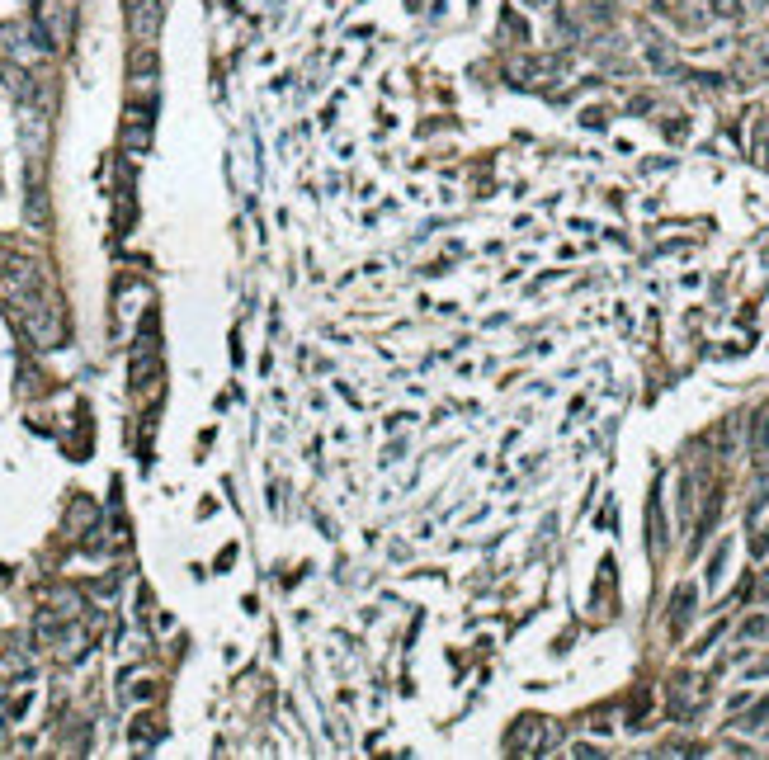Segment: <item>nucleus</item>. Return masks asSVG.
I'll return each instance as SVG.
<instances>
[{
	"label": "nucleus",
	"instance_id": "obj_8",
	"mask_svg": "<svg viewBox=\"0 0 769 760\" xmlns=\"http://www.w3.org/2000/svg\"><path fill=\"white\" fill-rule=\"evenodd\" d=\"M646 515H652V553L666 548V515H661V491H652V505H646Z\"/></svg>",
	"mask_w": 769,
	"mask_h": 760
},
{
	"label": "nucleus",
	"instance_id": "obj_10",
	"mask_svg": "<svg viewBox=\"0 0 769 760\" xmlns=\"http://www.w3.org/2000/svg\"><path fill=\"white\" fill-rule=\"evenodd\" d=\"M741 727H746V732H765V727H769V699H760V709L750 713V718H741Z\"/></svg>",
	"mask_w": 769,
	"mask_h": 760
},
{
	"label": "nucleus",
	"instance_id": "obj_9",
	"mask_svg": "<svg viewBox=\"0 0 769 760\" xmlns=\"http://www.w3.org/2000/svg\"><path fill=\"white\" fill-rule=\"evenodd\" d=\"M727 553H732V543H717V553H713V562H708V586H717V576H722V567H727Z\"/></svg>",
	"mask_w": 769,
	"mask_h": 760
},
{
	"label": "nucleus",
	"instance_id": "obj_11",
	"mask_svg": "<svg viewBox=\"0 0 769 760\" xmlns=\"http://www.w3.org/2000/svg\"><path fill=\"white\" fill-rule=\"evenodd\" d=\"M661 132H666L670 142H685V138H689V118H666V123H661Z\"/></svg>",
	"mask_w": 769,
	"mask_h": 760
},
{
	"label": "nucleus",
	"instance_id": "obj_2",
	"mask_svg": "<svg viewBox=\"0 0 769 760\" xmlns=\"http://www.w3.org/2000/svg\"><path fill=\"white\" fill-rule=\"evenodd\" d=\"M123 14H128V34L132 43H142V48H152L156 34H161V0H123Z\"/></svg>",
	"mask_w": 769,
	"mask_h": 760
},
{
	"label": "nucleus",
	"instance_id": "obj_15",
	"mask_svg": "<svg viewBox=\"0 0 769 760\" xmlns=\"http://www.w3.org/2000/svg\"><path fill=\"white\" fill-rule=\"evenodd\" d=\"M689 511H694V477L680 482V515H689Z\"/></svg>",
	"mask_w": 769,
	"mask_h": 760
},
{
	"label": "nucleus",
	"instance_id": "obj_16",
	"mask_svg": "<svg viewBox=\"0 0 769 760\" xmlns=\"http://www.w3.org/2000/svg\"><path fill=\"white\" fill-rule=\"evenodd\" d=\"M750 553H756V558H765V553H769V529H760L756 539H750Z\"/></svg>",
	"mask_w": 769,
	"mask_h": 760
},
{
	"label": "nucleus",
	"instance_id": "obj_19",
	"mask_svg": "<svg viewBox=\"0 0 769 760\" xmlns=\"http://www.w3.org/2000/svg\"><path fill=\"white\" fill-rule=\"evenodd\" d=\"M524 5H534V10H543V5H548V0H524Z\"/></svg>",
	"mask_w": 769,
	"mask_h": 760
},
{
	"label": "nucleus",
	"instance_id": "obj_1",
	"mask_svg": "<svg viewBox=\"0 0 769 760\" xmlns=\"http://www.w3.org/2000/svg\"><path fill=\"white\" fill-rule=\"evenodd\" d=\"M20 317H24V331H28V340H34L38 350H52V345H62V340H67L62 303H43V307H28V312H20Z\"/></svg>",
	"mask_w": 769,
	"mask_h": 760
},
{
	"label": "nucleus",
	"instance_id": "obj_12",
	"mask_svg": "<svg viewBox=\"0 0 769 760\" xmlns=\"http://www.w3.org/2000/svg\"><path fill=\"white\" fill-rule=\"evenodd\" d=\"M708 10H713L717 20H736V14H741V0H708Z\"/></svg>",
	"mask_w": 769,
	"mask_h": 760
},
{
	"label": "nucleus",
	"instance_id": "obj_17",
	"mask_svg": "<svg viewBox=\"0 0 769 760\" xmlns=\"http://www.w3.org/2000/svg\"><path fill=\"white\" fill-rule=\"evenodd\" d=\"M591 14H595V20H599V24H609V20H614V10L605 5V0H595V5H591Z\"/></svg>",
	"mask_w": 769,
	"mask_h": 760
},
{
	"label": "nucleus",
	"instance_id": "obj_13",
	"mask_svg": "<svg viewBox=\"0 0 769 760\" xmlns=\"http://www.w3.org/2000/svg\"><path fill=\"white\" fill-rule=\"evenodd\" d=\"M769 633V619L765 614H750L746 623H741V637H765Z\"/></svg>",
	"mask_w": 769,
	"mask_h": 760
},
{
	"label": "nucleus",
	"instance_id": "obj_7",
	"mask_svg": "<svg viewBox=\"0 0 769 760\" xmlns=\"http://www.w3.org/2000/svg\"><path fill=\"white\" fill-rule=\"evenodd\" d=\"M750 449H756V454H769V401L756 411V421H750Z\"/></svg>",
	"mask_w": 769,
	"mask_h": 760
},
{
	"label": "nucleus",
	"instance_id": "obj_5",
	"mask_svg": "<svg viewBox=\"0 0 769 760\" xmlns=\"http://www.w3.org/2000/svg\"><path fill=\"white\" fill-rule=\"evenodd\" d=\"M642 57H646V67H652V71H661V76H666V71H675L670 48L652 34V28H642Z\"/></svg>",
	"mask_w": 769,
	"mask_h": 760
},
{
	"label": "nucleus",
	"instance_id": "obj_3",
	"mask_svg": "<svg viewBox=\"0 0 769 760\" xmlns=\"http://www.w3.org/2000/svg\"><path fill=\"white\" fill-rule=\"evenodd\" d=\"M123 146L132 156H142L147 146H152V114H128V123H123Z\"/></svg>",
	"mask_w": 769,
	"mask_h": 760
},
{
	"label": "nucleus",
	"instance_id": "obj_6",
	"mask_svg": "<svg viewBox=\"0 0 769 760\" xmlns=\"http://www.w3.org/2000/svg\"><path fill=\"white\" fill-rule=\"evenodd\" d=\"M694 605H699V590H694V586H680V590H675V605H670V633H685V629H689Z\"/></svg>",
	"mask_w": 769,
	"mask_h": 760
},
{
	"label": "nucleus",
	"instance_id": "obj_4",
	"mask_svg": "<svg viewBox=\"0 0 769 760\" xmlns=\"http://www.w3.org/2000/svg\"><path fill=\"white\" fill-rule=\"evenodd\" d=\"M152 85H156V52L138 43V48H132V91L147 95Z\"/></svg>",
	"mask_w": 769,
	"mask_h": 760
},
{
	"label": "nucleus",
	"instance_id": "obj_18",
	"mask_svg": "<svg viewBox=\"0 0 769 760\" xmlns=\"http://www.w3.org/2000/svg\"><path fill=\"white\" fill-rule=\"evenodd\" d=\"M571 756H605V751H595L591 741H576V747H571Z\"/></svg>",
	"mask_w": 769,
	"mask_h": 760
},
{
	"label": "nucleus",
	"instance_id": "obj_14",
	"mask_svg": "<svg viewBox=\"0 0 769 760\" xmlns=\"http://www.w3.org/2000/svg\"><path fill=\"white\" fill-rule=\"evenodd\" d=\"M505 34L515 43H524V38H529V28H524V20H515V14H505Z\"/></svg>",
	"mask_w": 769,
	"mask_h": 760
}]
</instances>
